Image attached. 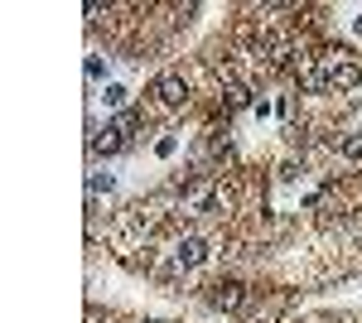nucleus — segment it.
<instances>
[{
  "mask_svg": "<svg viewBox=\"0 0 362 323\" xmlns=\"http://www.w3.org/2000/svg\"><path fill=\"white\" fill-rule=\"evenodd\" d=\"M300 82H305L309 92H319V87H324V63H319V58H309L305 68H300Z\"/></svg>",
  "mask_w": 362,
  "mask_h": 323,
  "instance_id": "obj_7",
  "label": "nucleus"
},
{
  "mask_svg": "<svg viewBox=\"0 0 362 323\" xmlns=\"http://www.w3.org/2000/svg\"><path fill=\"white\" fill-rule=\"evenodd\" d=\"M121 150H126V131H121V126H102V131H92V155H107V160H112V155H121Z\"/></svg>",
  "mask_w": 362,
  "mask_h": 323,
  "instance_id": "obj_4",
  "label": "nucleus"
},
{
  "mask_svg": "<svg viewBox=\"0 0 362 323\" xmlns=\"http://www.w3.org/2000/svg\"><path fill=\"white\" fill-rule=\"evenodd\" d=\"M107 107H116V111H131V92H126L121 82H112V87H107Z\"/></svg>",
  "mask_w": 362,
  "mask_h": 323,
  "instance_id": "obj_9",
  "label": "nucleus"
},
{
  "mask_svg": "<svg viewBox=\"0 0 362 323\" xmlns=\"http://www.w3.org/2000/svg\"><path fill=\"white\" fill-rule=\"evenodd\" d=\"M208 261V242L203 237H179L174 242V266H184V270H194Z\"/></svg>",
  "mask_w": 362,
  "mask_h": 323,
  "instance_id": "obj_3",
  "label": "nucleus"
},
{
  "mask_svg": "<svg viewBox=\"0 0 362 323\" xmlns=\"http://www.w3.org/2000/svg\"><path fill=\"white\" fill-rule=\"evenodd\" d=\"M223 102H227L232 111L256 107V102H251V87H247V82H227V87H223Z\"/></svg>",
  "mask_w": 362,
  "mask_h": 323,
  "instance_id": "obj_6",
  "label": "nucleus"
},
{
  "mask_svg": "<svg viewBox=\"0 0 362 323\" xmlns=\"http://www.w3.org/2000/svg\"><path fill=\"white\" fill-rule=\"evenodd\" d=\"M218 309H227V314L247 309V285H223V290H218Z\"/></svg>",
  "mask_w": 362,
  "mask_h": 323,
  "instance_id": "obj_5",
  "label": "nucleus"
},
{
  "mask_svg": "<svg viewBox=\"0 0 362 323\" xmlns=\"http://www.w3.org/2000/svg\"><path fill=\"white\" fill-rule=\"evenodd\" d=\"M174 150H179V140H174V135H165V140H160V145H155V155H160V160H169V155H174Z\"/></svg>",
  "mask_w": 362,
  "mask_h": 323,
  "instance_id": "obj_10",
  "label": "nucleus"
},
{
  "mask_svg": "<svg viewBox=\"0 0 362 323\" xmlns=\"http://www.w3.org/2000/svg\"><path fill=\"white\" fill-rule=\"evenodd\" d=\"M150 97H155V102H160V107H184V102H189V82L179 78V73H160V78L150 82Z\"/></svg>",
  "mask_w": 362,
  "mask_h": 323,
  "instance_id": "obj_2",
  "label": "nucleus"
},
{
  "mask_svg": "<svg viewBox=\"0 0 362 323\" xmlns=\"http://www.w3.org/2000/svg\"><path fill=\"white\" fill-rule=\"evenodd\" d=\"M334 150L343 155V160H362V131L343 135V140H334Z\"/></svg>",
  "mask_w": 362,
  "mask_h": 323,
  "instance_id": "obj_8",
  "label": "nucleus"
},
{
  "mask_svg": "<svg viewBox=\"0 0 362 323\" xmlns=\"http://www.w3.org/2000/svg\"><path fill=\"white\" fill-rule=\"evenodd\" d=\"M319 63H324V87H329V92H358V87H362V63H358V58L324 54Z\"/></svg>",
  "mask_w": 362,
  "mask_h": 323,
  "instance_id": "obj_1",
  "label": "nucleus"
}]
</instances>
